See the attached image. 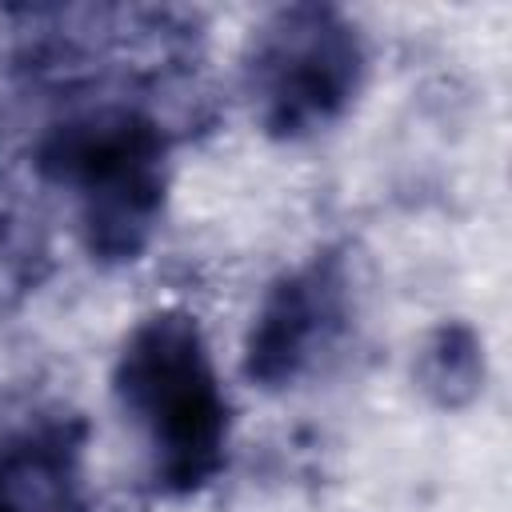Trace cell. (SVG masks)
I'll return each instance as SVG.
<instances>
[{
	"label": "cell",
	"instance_id": "obj_1",
	"mask_svg": "<svg viewBox=\"0 0 512 512\" xmlns=\"http://www.w3.org/2000/svg\"><path fill=\"white\" fill-rule=\"evenodd\" d=\"M112 404L160 496H192L224 472L232 404L192 312L156 308L128 328L112 364Z\"/></svg>",
	"mask_w": 512,
	"mask_h": 512
},
{
	"label": "cell",
	"instance_id": "obj_2",
	"mask_svg": "<svg viewBox=\"0 0 512 512\" xmlns=\"http://www.w3.org/2000/svg\"><path fill=\"white\" fill-rule=\"evenodd\" d=\"M368 76V44L356 20L332 4L268 12L244 44L240 84L252 120L272 140H312L336 128Z\"/></svg>",
	"mask_w": 512,
	"mask_h": 512
},
{
	"label": "cell",
	"instance_id": "obj_3",
	"mask_svg": "<svg viewBox=\"0 0 512 512\" xmlns=\"http://www.w3.org/2000/svg\"><path fill=\"white\" fill-rule=\"evenodd\" d=\"M164 136L132 108L64 120L44 144V172L72 192L92 256L136 260L164 212Z\"/></svg>",
	"mask_w": 512,
	"mask_h": 512
},
{
	"label": "cell",
	"instance_id": "obj_4",
	"mask_svg": "<svg viewBox=\"0 0 512 512\" xmlns=\"http://www.w3.org/2000/svg\"><path fill=\"white\" fill-rule=\"evenodd\" d=\"M352 328V276L340 252H316L280 272L260 296L244 336V376L280 392L320 372Z\"/></svg>",
	"mask_w": 512,
	"mask_h": 512
},
{
	"label": "cell",
	"instance_id": "obj_5",
	"mask_svg": "<svg viewBox=\"0 0 512 512\" xmlns=\"http://www.w3.org/2000/svg\"><path fill=\"white\" fill-rule=\"evenodd\" d=\"M0 512H88L80 420L52 416L0 440Z\"/></svg>",
	"mask_w": 512,
	"mask_h": 512
},
{
	"label": "cell",
	"instance_id": "obj_6",
	"mask_svg": "<svg viewBox=\"0 0 512 512\" xmlns=\"http://www.w3.org/2000/svg\"><path fill=\"white\" fill-rule=\"evenodd\" d=\"M412 376H416L420 392L428 400H436L440 408L472 404L484 388V344H480L476 328H468L460 320L432 328L416 352Z\"/></svg>",
	"mask_w": 512,
	"mask_h": 512
}]
</instances>
